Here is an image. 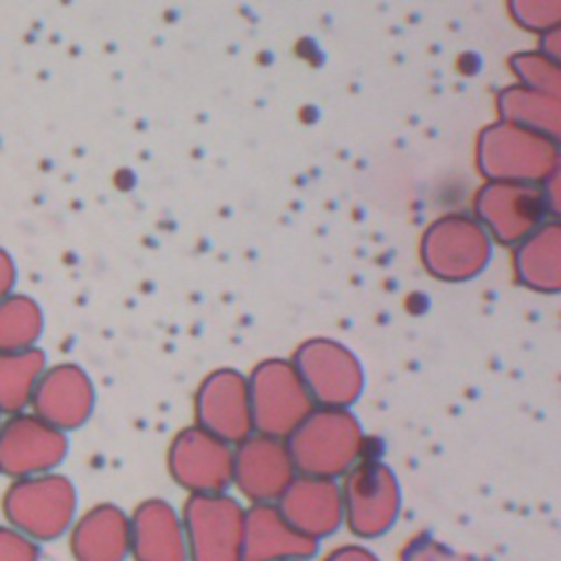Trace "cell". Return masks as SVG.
Wrapping results in <instances>:
<instances>
[{
  "label": "cell",
  "mask_w": 561,
  "mask_h": 561,
  "mask_svg": "<svg viewBox=\"0 0 561 561\" xmlns=\"http://www.w3.org/2000/svg\"><path fill=\"white\" fill-rule=\"evenodd\" d=\"M296 473L337 478L344 476L364 451V434L346 408L316 405L285 438Z\"/></svg>",
  "instance_id": "1"
},
{
  "label": "cell",
  "mask_w": 561,
  "mask_h": 561,
  "mask_svg": "<svg viewBox=\"0 0 561 561\" xmlns=\"http://www.w3.org/2000/svg\"><path fill=\"white\" fill-rule=\"evenodd\" d=\"M2 513L9 526L33 541L57 539L75 522V484L55 471L18 478L2 495Z\"/></svg>",
  "instance_id": "2"
},
{
  "label": "cell",
  "mask_w": 561,
  "mask_h": 561,
  "mask_svg": "<svg viewBox=\"0 0 561 561\" xmlns=\"http://www.w3.org/2000/svg\"><path fill=\"white\" fill-rule=\"evenodd\" d=\"M252 427L259 434L287 438L316 408L291 362L267 359L248 377Z\"/></svg>",
  "instance_id": "3"
},
{
  "label": "cell",
  "mask_w": 561,
  "mask_h": 561,
  "mask_svg": "<svg viewBox=\"0 0 561 561\" xmlns=\"http://www.w3.org/2000/svg\"><path fill=\"white\" fill-rule=\"evenodd\" d=\"M241 504L224 493H191L182 511L186 561H241Z\"/></svg>",
  "instance_id": "4"
},
{
  "label": "cell",
  "mask_w": 561,
  "mask_h": 561,
  "mask_svg": "<svg viewBox=\"0 0 561 561\" xmlns=\"http://www.w3.org/2000/svg\"><path fill=\"white\" fill-rule=\"evenodd\" d=\"M340 493L344 522L357 537H379L399 517V482L392 469L379 460H357L344 473Z\"/></svg>",
  "instance_id": "5"
},
{
  "label": "cell",
  "mask_w": 561,
  "mask_h": 561,
  "mask_svg": "<svg viewBox=\"0 0 561 561\" xmlns=\"http://www.w3.org/2000/svg\"><path fill=\"white\" fill-rule=\"evenodd\" d=\"M66 451V432L35 412L22 410L0 421V473L13 480L55 471Z\"/></svg>",
  "instance_id": "6"
},
{
  "label": "cell",
  "mask_w": 561,
  "mask_h": 561,
  "mask_svg": "<svg viewBox=\"0 0 561 561\" xmlns=\"http://www.w3.org/2000/svg\"><path fill=\"white\" fill-rule=\"evenodd\" d=\"M291 364L316 405L348 408L364 388L362 366L340 344L309 342L300 346Z\"/></svg>",
  "instance_id": "7"
},
{
  "label": "cell",
  "mask_w": 561,
  "mask_h": 561,
  "mask_svg": "<svg viewBox=\"0 0 561 561\" xmlns=\"http://www.w3.org/2000/svg\"><path fill=\"white\" fill-rule=\"evenodd\" d=\"M169 469L191 493H224L232 484V447L199 425L186 427L171 443Z\"/></svg>",
  "instance_id": "8"
},
{
  "label": "cell",
  "mask_w": 561,
  "mask_h": 561,
  "mask_svg": "<svg viewBox=\"0 0 561 561\" xmlns=\"http://www.w3.org/2000/svg\"><path fill=\"white\" fill-rule=\"evenodd\" d=\"M296 476L285 438L252 432L232 449V484L252 502H276Z\"/></svg>",
  "instance_id": "9"
},
{
  "label": "cell",
  "mask_w": 561,
  "mask_h": 561,
  "mask_svg": "<svg viewBox=\"0 0 561 561\" xmlns=\"http://www.w3.org/2000/svg\"><path fill=\"white\" fill-rule=\"evenodd\" d=\"M197 425L226 443H239L254 432L248 377L234 368L210 373L195 392Z\"/></svg>",
  "instance_id": "10"
},
{
  "label": "cell",
  "mask_w": 561,
  "mask_h": 561,
  "mask_svg": "<svg viewBox=\"0 0 561 561\" xmlns=\"http://www.w3.org/2000/svg\"><path fill=\"white\" fill-rule=\"evenodd\" d=\"M33 412L61 432L83 425L94 408V386L88 373L77 364L46 366L33 399Z\"/></svg>",
  "instance_id": "11"
},
{
  "label": "cell",
  "mask_w": 561,
  "mask_h": 561,
  "mask_svg": "<svg viewBox=\"0 0 561 561\" xmlns=\"http://www.w3.org/2000/svg\"><path fill=\"white\" fill-rule=\"evenodd\" d=\"M276 506L298 533L316 541L335 533L344 522L342 493L333 478L296 473Z\"/></svg>",
  "instance_id": "12"
},
{
  "label": "cell",
  "mask_w": 561,
  "mask_h": 561,
  "mask_svg": "<svg viewBox=\"0 0 561 561\" xmlns=\"http://www.w3.org/2000/svg\"><path fill=\"white\" fill-rule=\"evenodd\" d=\"M318 541L298 533L278 511L276 502H256L243 513L241 561L311 559Z\"/></svg>",
  "instance_id": "13"
},
{
  "label": "cell",
  "mask_w": 561,
  "mask_h": 561,
  "mask_svg": "<svg viewBox=\"0 0 561 561\" xmlns=\"http://www.w3.org/2000/svg\"><path fill=\"white\" fill-rule=\"evenodd\" d=\"M129 552L136 561H186L182 517L164 500H147L129 517Z\"/></svg>",
  "instance_id": "14"
},
{
  "label": "cell",
  "mask_w": 561,
  "mask_h": 561,
  "mask_svg": "<svg viewBox=\"0 0 561 561\" xmlns=\"http://www.w3.org/2000/svg\"><path fill=\"white\" fill-rule=\"evenodd\" d=\"M77 561H125L129 554V517L114 504H96L70 526Z\"/></svg>",
  "instance_id": "15"
},
{
  "label": "cell",
  "mask_w": 561,
  "mask_h": 561,
  "mask_svg": "<svg viewBox=\"0 0 561 561\" xmlns=\"http://www.w3.org/2000/svg\"><path fill=\"white\" fill-rule=\"evenodd\" d=\"M46 368L42 348L0 351V412L15 414L31 405L35 386Z\"/></svg>",
  "instance_id": "16"
},
{
  "label": "cell",
  "mask_w": 561,
  "mask_h": 561,
  "mask_svg": "<svg viewBox=\"0 0 561 561\" xmlns=\"http://www.w3.org/2000/svg\"><path fill=\"white\" fill-rule=\"evenodd\" d=\"M42 331L44 313L31 296L11 291L0 300V351L37 346Z\"/></svg>",
  "instance_id": "17"
},
{
  "label": "cell",
  "mask_w": 561,
  "mask_h": 561,
  "mask_svg": "<svg viewBox=\"0 0 561 561\" xmlns=\"http://www.w3.org/2000/svg\"><path fill=\"white\" fill-rule=\"evenodd\" d=\"M401 561H482V559L467 552H458L430 535H416L401 550Z\"/></svg>",
  "instance_id": "18"
},
{
  "label": "cell",
  "mask_w": 561,
  "mask_h": 561,
  "mask_svg": "<svg viewBox=\"0 0 561 561\" xmlns=\"http://www.w3.org/2000/svg\"><path fill=\"white\" fill-rule=\"evenodd\" d=\"M0 561H39V546L13 526H0Z\"/></svg>",
  "instance_id": "19"
},
{
  "label": "cell",
  "mask_w": 561,
  "mask_h": 561,
  "mask_svg": "<svg viewBox=\"0 0 561 561\" xmlns=\"http://www.w3.org/2000/svg\"><path fill=\"white\" fill-rule=\"evenodd\" d=\"M324 561H379V559L368 548L357 546V543H348V546L335 548Z\"/></svg>",
  "instance_id": "20"
},
{
  "label": "cell",
  "mask_w": 561,
  "mask_h": 561,
  "mask_svg": "<svg viewBox=\"0 0 561 561\" xmlns=\"http://www.w3.org/2000/svg\"><path fill=\"white\" fill-rule=\"evenodd\" d=\"M15 276L18 272H15L13 256L4 248H0V300L13 291Z\"/></svg>",
  "instance_id": "21"
},
{
  "label": "cell",
  "mask_w": 561,
  "mask_h": 561,
  "mask_svg": "<svg viewBox=\"0 0 561 561\" xmlns=\"http://www.w3.org/2000/svg\"><path fill=\"white\" fill-rule=\"evenodd\" d=\"M294 561H309V559H294Z\"/></svg>",
  "instance_id": "22"
},
{
  "label": "cell",
  "mask_w": 561,
  "mask_h": 561,
  "mask_svg": "<svg viewBox=\"0 0 561 561\" xmlns=\"http://www.w3.org/2000/svg\"><path fill=\"white\" fill-rule=\"evenodd\" d=\"M0 414H2V412H0Z\"/></svg>",
  "instance_id": "23"
}]
</instances>
